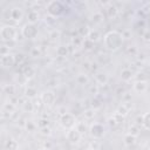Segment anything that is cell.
I'll return each mask as SVG.
<instances>
[{"mask_svg":"<svg viewBox=\"0 0 150 150\" xmlns=\"http://www.w3.org/2000/svg\"><path fill=\"white\" fill-rule=\"evenodd\" d=\"M123 40H124V38H123L122 33H120L117 30H109L103 36L104 47L110 52L118 50L123 45Z\"/></svg>","mask_w":150,"mask_h":150,"instance_id":"6da1fadb","label":"cell"},{"mask_svg":"<svg viewBox=\"0 0 150 150\" xmlns=\"http://www.w3.org/2000/svg\"><path fill=\"white\" fill-rule=\"evenodd\" d=\"M46 9H47L48 15L52 18H60L66 12V7L63 6V4L60 1H56V0L49 1L46 6Z\"/></svg>","mask_w":150,"mask_h":150,"instance_id":"7a4b0ae2","label":"cell"},{"mask_svg":"<svg viewBox=\"0 0 150 150\" xmlns=\"http://www.w3.org/2000/svg\"><path fill=\"white\" fill-rule=\"evenodd\" d=\"M0 38L5 42H13L18 39V30L12 25H4L0 28Z\"/></svg>","mask_w":150,"mask_h":150,"instance_id":"3957f363","label":"cell"},{"mask_svg":"<svg viewBox=\"0 0 150 150\" xmlns=\"http://www.w3.org/2000/svg\"><path fill=\"white\" fill-rule=\"evenodd\" d=\"M76 123H77V122H76L74 115H71V114H69V112H66V114H63V115L60 116V124L62 125V128H64V129H67V130L75 128Z\"/></svg>","mask_w":150,"mask_h":150,"instance_id":"277c9868","label":"cell"},{"mask_svg":"<svg viewBox=\"0 0 150 150\" xmlns=\"http://www.w3.org/2000/svg\"><path fill=\"white\" fill-rule=\"evenodd\" d=\"M38 33H39V29L35 25H32V23H25L21 28V34L23 38H27V39H34L38 36Z\"/></svg>","mask_w":150,"mask_h":150,"instance_id":"5b68a950","label":"cell"},{"mask_svg":"<svg viewBox=\"0 0 150 150\" xmlns=\"http://www.w3.org/2000/svg\"><path fill=\"white\" fill-rule=\"evenodd\" d=\"M104 132H105V129L103 127V124L101 123H93L90 125V129H89V134L93 138L95 139H101L103 136H104Z\"/></svg>","mask_w":150,"mask_h":150,"instance_id":"8992f818","label":"cell"},{"mask_svg":"<svg viewBox=\"0 0 150 150\" xmlns=\"http://www.w3.org/2000/svg\"><path fill=\"white\" fill-rule=\"evenodd\" d=\"M40 97H41V100H42V102H43V104L46 107L53 105L54 102H55V100H56V95H55V93L53 90H45L41 94Z\"/></svg>","mask_w":150,"mask_h":150,"instance_id":"52a82bcc","label":"cell"},{"mask_svg":"<svg viewBox=\"0 0 150 150\" xmlns=\"http://www.w3.org/2000/svg\"><path fill=\"white\" fill-rule=\"evenodd\" d=\"M66 137H67V141L70 144H77L81 141V138H82V134L80 131H77L76 128H73V129H69L67 131Z\"/></svg>","mask_w":150,"mask_h":150,"instance_id":"ba28073f","label":"cell"},{"mask_svg":"<svg viewBox=\"0 0 150 150\" xmlns=\"http://www.w3.org/2000/svg\"><path fill=\"white\" fill-rule=\"evenodd\" d=\"M0 63L4 68H12L14 64H15V56L14 54H6V55H1V59H0Z\"/></svg>","mask_w":150,"mask_h":150,"instance_id":"9c48e42d","label":"cell"},{"mask_svg":"<svg viewBox=\"0 0 150 150\" xmlns=\"http://www.w3.org/2000/svg\"><path fill=\"white\" fill-rule=\"evenodd\" d=\"M23 16V13H22V9L20 7H14L9 11V20H13V21H21Z\"/></svg>","mask_w":150,"mask_h":150,"instance_id":"30bf717a","label":"cell"},{"mask_svg":"<svg viewBox=\"0 0 150 150\" xmlns=\"http://www.w3.org/2000/svg\"><path fill=\"white\" fill-rule=\"evenodd\" d=\"M23 96L27 100H34L35 97H38V90H36V88L33 87V86H27L26 89H25V91H23Z\"/></svg>","mask_w":150,"mask_h":150,"instance_id":"8fae6325","label":"cell"},{"mask_svg":"<svg viewBox=\"0 0 150 150\" xmlns=\"http://www.w3.org/2000/svg\"><path fill=\"white\" fill-rule=\"evenodd\" d=\"M39 20H40V13L36 9H30L27 13V21H28V23L35 25L36 22H39Z\"/></svg>","mask_w":150,"mask_h":150,"instance_id":"7c38bea8","label":"cell"},{"mask_svg":"<svg viewBox=\"0 0 150 150\" xmlns=\"http://www.w3.org/2000/svg\"><path fill=\"white\" fill-rule=\"evenodd\" d=\"M132 88H134V90L136 93L142 94V93H144L146 90L148 83H146V81H135L134 84H132Z\"/></svg>","mask_w":150,"mask_h":150,"instance_id":"4fadbf2b","label":"cell"},{"mask_svg":"<svg viewBox=\"0 0 150 150\" xmlns=\"http://www.w3.org/2000/svg\"><path fill=\"white\" fill-rule=\"evenodd\" d=\"M105 12H107V16H108V18L114 19V18H116L117 14H118V8H117L116 5L109 4V5L107 6V8H105Z\"/></svg>","mask_w":150,"mask_h":150,"instance_id":"5bb4252c","label":"cell"},{"mask_svg":"<svg viewBox=\"0 0 150 150\" xmlns=\"http://www.w3.org/2000/svg\"><path fill=\"white\" fill-rule=\"evenodd\" d=\"M22 75L25 76V79H27V80H30V79H33L34 77V75H35V69L32 67V66H23L22 67Z\"/></svg>","mask_w":150,"mask_h":150,"instance_id":"9a60e30c","label":"cell"},{"mask_svg":"<svg viewBox=\"0 0 150 150\" xmlns=\"http://www.w3.org/2000/svg\"><path fill=\"white\" fill-rule=\"evenodd\" d=\"M95 81H96L98 84L104 86V84H107V82H108V75H107L105 73L97 71V73L95 74Z\"/></svg>","mask_w":150,"mask_h":150,"instance_id":"2e32d148","label":"cell"},{"mask_svg":"<svg viewBox=\"0 0 150 150\" xmlns=\"http://www.w3.org/2000/svg\"><path fill=\"white\" fill-rule=\"evenodd\" d=\"M69 54V47L68 46H64V45H61L56 48V55L60 56V57H66L68 56Z\"/></svg>","mask_w":150,"mask_h":150,"instance_id":"e0dca14e","label":"cell"},{"mask_svg":"<svg viewBox=\"0 0 150 150\" xmlns=\"http://www.w3.org/2000/svg\"><path fill=\"white\" fill-rule=\"evenodd\" d=\"M132 76H134V73H132L131 69H129V68L122 69V71H121V79H122L123 81L128 82V81H130V80L132 79Z\"/></svg>","mask_w":150,"mask_h":150,"instance_id":"ac0fdd59","label":"cell"},{"mask_svg":"<svg viewBox=\"0 0 150 150\" xmlns=\"http://www.w3.org/2000/svg\"><path fill=\"white\" fill-rule=\"evenodd\" d=\"M87 39L95 43V42H97V41L101 39V34H100V32L96 30V29H90V32H89Z\"/></svg>","mask_w":150,"mask_h":150,"instance_id":"d6986e66","label":"cell"},{"mask_svg":"<svg viewBox=\"0 0 150 150\" xmlns=\"http://www.w3.org/2000/svg\"><path fill=\"white\" fill-rule=\"evenodd\" d=\"M5 150H18V142L13 138H8L5 142Z\"/></svg>","mask_w":150,"mask_h":150,"instance_id":"ffe728a7","label":"cell"},{"mask_svg":"<svg viewBox=\"0 0 150 150\" xmlns=\"http://www.w3.org/2000/svg\"><path fill=\"white\" fill-rule=\"evenodd\" d=\"M136 138H137V137H135V136H132V135H130V134H127V135L124 136V138H123V142H124V144H125L127 146H132V145L136 144Z\"/></svg>","mask_w":150,"mask_h":150,"instance_id":"44dd1931","label":"cell"},{"mask_svg":"<svg viewBox=\"0 0 150 150\" xmlns=\"http://www.w3.org/2000/svg\"><path fill=\"white\" fill-rule=\"evenodd\" d=\"M89 32H90V29H89V27H88L87 25H82V26H80V27L77 28L79 36H81V38H86V39H87Z\"/></svg>","mask_w":150,"mask_h":150,"instance_id":"7402d4cb","label":"cell"},{"mask_svg":"<svg viewBox=\"0 0 150 150\" xmlns=\"http://www.w3.org/2000/svg\"><path fill=\"white\" fill-rule=\"evenodd\" d=\"M82 115H83V117H84L86 120H91V118L95 117V115H96V110L93 109V108H87V109L83 110Z\"/></svg>","mask_w":150,"mask_h":150,"instance_id":"603a6c76","label":"cell"},{"mask_svg":"<svg viewBox=\"0 0 150 150\" xmlns=\"http://www.w3.org/2000/svg\"><path fill=\"white\" fill-rule=\"evenodd\" d=\"M101 105H102V101L100 100L98 95H97V96H94V97L90 100V108H93V109L96 110V109H100Z\"/></svg>","mask_w":150,"mask_h":150,"instance_id":"cb8c5ba5","label":"cell"},{"mask_svg":"<svg viewBox=\"0 0 150 150\" xmlns=\"http://www.w3.org/2000/svg\"><path fill=\"white\" fill-rule=\"evenodd\" d=\"M115 112H117L118 115H121V116H123V117H127V115H128V112H129V108H128L127 104H120V105L117 107V109H116Z\"/></svg>","mask_w":150,"mask_h":150,"instance_id":"d4e9b609","label":"cell"},{"mask_svg":"<svg viewBox=\"0 0 150 150\" xmlns=\"http://www.w3.org/2000/svg\"><path fill=\"white\" fill-rule=\"evenodd\" d=\"M22 109L26 111V112H33L35 109H34V104H33V101L30 100H26L25 103L22 104Z\"/></svg>","mask_w":150,"mask_h":150,"instance_id":"484cf974","label":"cell"},{"mask_svg":"<svg viewBox=\"0 0 150 150\" xmlns=\"http://www.w3.org/2000/svg\"><path fill=\"white\" fill-rule=\"evenodd\" d=\"M103 19H104V16H103V14H102L101 12H95V13L91 15V21H93L94 23H101V22L103 21Z\"/></svg>","mask_w":150,"mask_h":150,"instance_id":"4316f807","label":"cell"},{"mask_svg":"<svg viewBox=\"0 0 150 150\" xmlns=\"http://www.w3.org/2000/svg\"><path fill=\"white\" fill-rule=\"evenodd\" d=\"M14 56H15V64L21 66V64L25 63V61H26V56H25L23 53H16V54H14Z\"/></svg>","mask_w":150,"mask_h":150,"instance_id":"83f0119b","label":"cell"},{"mask_svg":"<svg viewBox=\"0 0 150 150\" xmlns=\"http://www.w3.org/2000/svg\"><path fill=\"white\" fill-rule=\"evenodd\" d=\"M33 104H34V109L38 110V111H40V110L45 107V104H43L41 97H35V98L33 100Z\"/></svg>","mask_w":150,"mask_h":150,"instance_id":"f1b7e54d","label":"cell"},{"mask_svg":"<svg viewBox=\"0 0 150 150\" xmlns=\"http://www.w3.org/2000/svg\"><path fill=\"white\" fill-rule=\"evenodd\" d=\"M15 109H16V105L13 104V103H11V102H6L4 104V108H2V110L7 111V112H11V114H14L15 112Z\"/></svg>","mask_w":150,"mask_h":150,"instance_id":"f546056e","label":"cell"},{"mask_svg":"<svg viewBox=\"0 0 150 150\" xmlns=\"http://www.w3.org/2000/svg\"><path fill=\"white\" fill-rule=\"evenodd\" d=\"M143 127L146 130H150V111L143 114Z\"/></svg>","mask_w":150,"mask_h":150,"instance_id":"4dcf8cb0","label":"cell"},{"mask_svg":"<svg viewBox=\"0 0 150 150\" xmlns=\"http://www.w3.org/2000/svg\"><path fill=\"white\" fill-rule=\"evenodd\" d=\"M88 81H89V79H88V75H86V74H79L76 76V82L79 84H87Z\"/></svg>","mask_w":150,"mask_h":150,"instance_id":"1f68e13d","label":"cell"},{"mask_svg":"<svg viewBox=\"0 0 150 150\" xmlns=\"http://www.w3.org/2000/svg\"><path fill=\"white\" fill-rule=\"evenodd\" d=\"M4 93L7 94V95H9V96L14 95L15 94V87H14V84H6V86H4Z\"/></svg>","mask_w":150,"mask_h":150,"instance_id":"d6a6232c","label":"cell"},{"mask_svg":"<svg viewBox=\"0 0 150 150\" xmlns=\"http://www.w3.org/2000/svg\"><path fill=\"white\" fill-rule=\"evenodd\" d=\"M35 128H36V124H35L33 121L27 120V121L25 122V129H26L28 132H33V131L35 130Z\"/></svg>","mask_w":150,"mask_h":150,"instance_id":"836d02e7","label":"cell"},{"mask_svg":"<svg viewBox=\"0 0 150 150\" xmlns=\"http://www.w3.org/2000/svg\"><path fill=\"white\" fill-rule=\"evenodd\" d=\"M128 134H130V135L137 137V136L139 135V129H138V127H137L136 124H131V125H129V128H128Z\"/></svg>","mask_w":150,"mask_h":150,"instance_id":"e575fe53","label":"cell"},{"mask_svg":"<svg viewBox=\"0 0 150 150\" xmlns=\"http://www.w3.org/2000/svg\"><path fill=\"white\" fill-rule=\"evenodd\" d=\"M49 124H50V121L47 118V117H41V118H39V121H38V127L41 129V128H46V127H49Z\"/></svg>","mask_w":150,"mask_h":150,"instance_id":"d590c367","label":"cell"},{"mask_svg":"<svg viewBox=\"0 0 150 150\" xmlns=\"http://www.w3.org/2000/svg\"><path fill=\"white\" fill-rule=\"evenodd\" d=\"M75 128H76L77 131H80L82 135L86 132V124H84V122H77L76 125H75Z\"/></svg>","mask_w":150,"mask_h":150,"instance_id":"8d00e7d4","label":"cell"},{"mask_svg":"<svg viewBox=\"0 0 150 150\" xmlns=\"http://www.w3.org/2000/svg\"><path fill=\"white\" fill-rule=\"evenodd\" d=\"M89 94H91L93 96H97L98 95V87H97V84H91L89 87Z\"/></svg>","mask_w":150,"mask_h":150,"instance_id":"74e56055","label":"cell"},{"mask_svg":"<svg viewBox=\"0 0 150 150\" xmlns=\"http://www.w3.org/2000/svg\"><path fill=\"white\" fill-rule=\"evenodd\" d=\"M82 46L86 48V49H91L93 47H94V42H91L90 40H88V39H84L83 40V42H82Z\"/></svg>","mask_w":150,"mask_h":150,"instance_id":"f35d334b","label":"cell"},{"mask_svg":"<svg viewBox=\"0 0 150 150\" xmlns=\"http://www.w3.org/2000/svg\"><path fill=\"white\" fill-rule=\"evenodd\" d=\"M136 77H137L136 81H146V80H148L146 73H144V71H138L137 75H136Z\"/></svg>","mask_w":150,"mask_h":150,"instance_id":"ab89813d","label":"cell"},{"mask_svg":"<svg viewBox=\"0 0 150 150\" xmlns=\"http://www.w3.org/2000/svg\"><path fill=\"white\" fill-rule=\"evenodd\" d=\"M40 134H41L42 136H49V135L52 134V129H50V127L41 128V129H40Z\"/></svg>","mask_w":150,"mask_h":150,"instance_id":"60d3db41","label":"cell"},{"mask_svg":"<svg viewBox=\"0 0 150 150\" xmlns=\"http://www.w3.org/2000/svg\"><path fill=\"white\" fill-rule=\"evenodd\" d=\"M108 124H109L111 128H115L116 125H118V123L116 122V120H115V117H114V116H110V117L108 118Z\"/></svg>","mask_w":150,"mask_h":150,"instance_id":"b9f144b4","label":"cell"},{"mask_svg":"<svg viewBox=\"0 0 150 150\" xmlns=\"http://www.w3.org/2000/svg\"><path fill=\"white\" fill-rule=\"evenodd\" d=\"M127 53L128 54H131V55H136L137 54V48L135 46H129L127 48Z\"/></svg>","mask_w":150,"mask_h":150,"instance_id":"7bdbcfd3","label":"cell"},{"mask_svg":"<svg viewBox=\"0 0 150 150\" xmlns=\"http://www.w3.org/2000/svg\"><path fill=\"white\" fill-rule=\"evenodd\" d=\"M112 116L115 117V120H116V122H117L118 124H121V123H123V122H124V120H125V117H123V116H121V115H118L117 112H115V114H114Z\"/></svg>","mask_w":150,"mask_h":150,"instance_id":"ee69618b","label":"cell"},{"mask_svg":"<svg viewBox=\"0 0 150 150\" xmlns=\"http://www.w3.org/2000/svg\"><path fill=\"white\" fill-rule=\"evenodd\" d=\"M73 45H75V47L76 46H79V45H81L82 42H83V40H82V38L81 36H75V38H73Z\"/></svg>","mask_w":150,"mask_h":150,"instance_id":"f6af8a7d","label":"cell"},{"mask_svg":"<svg viewBox=\"0 0 150 150\" xmlns=\"http://www.w3.org/2000/svg\"><path fill=\"white\" fill-rule=\"evenodd\" d=\"M135 122H136V125H143V115H137L136 118H135Z\"/></svg>","mask_w":150,"mask_h":150,"instance_id":"bcb514c9","label":"cell"},{"mask_svg":"<svg viewBox=\"0 0 150 150\" xmlns=\"http://www.w3.org/2000/svg\"><path fill=\"white\" fill-rule=\"evenodd\" d=\"M53 40H56V39H59L60 38V32L59 30H53L52 33H50V35H49Z\"/></svg>","mask_w":150,"mask_h":150,"instance_id":"7dc6e473","label":"cell"},{"mask_svg":"<svg viewBox=\"0 0 150 150\" xmlns=\"http://www.w3.org/2000/svg\"><path fill=\"white\" fill-rule=\"evenodd\" d=\"M40 54H41V50L38 48V47H34L33 49H32V56H40Z\"/></svg>","mask_w":150,"mask_h":150,"instance_id":"c3c4849f","label":"cell"},{"mask_svg":"<svg viewBox=\"0 0 150 150\" xmlns=\"http://www.w3.org/2000/svg\"><path fill=\"white\" fill-rule=\"evenodd\" d=\"M8 53H9V47L2 46V47L0 48V54H1V55H6V54H8Z\"/></svg>","mask_w":150,"mask_h":150,"instance_id":"681fc988","label":"cell"},{"mask_svg":"<svg viewBox=\"0 0 150 150\" xmlns=\"http://www.w3.org/2000/svg\"><path fill=\"white\" fill-rule=\"evenodd\" d=\"M143 39H144L145 41H150V30H149V29L143 33Z\"/></svg>","mask_w":150,"mask_h":150,"instance_id":"f907efd6","label":"cell"},{"mask_svg":"<svg viewBox=\"0 0 150 150\" xmlns=\"http://www.w3.org/2000/svg\"><path fill=\"white\" fill-rule=\"evenodd\" d=\"M83 68L86 69V70H91V63L90 62H88V61H86V62H83Z\"/></svg>","mask_w":150,"mask_h":150,"instance_id":"816d5d0a","label":"cell"},{"mask_svg":"<svg viewBox=\"0 0 150 150\" xmlns=\"http://www.w3.org/2000/svg\"><path fill=\"white\" fill-rule=\"evenodd\" d=\"M123 98H124V101L128 103L129 101H131V94H129V93H125V94H124V96H123Z\"/></svg>","mask_w":150,"mask_h":150,"instance_id":"f5cc1de1","label":"cell"},{"mask_svg":"<svg viewBox=\"0 0 150 150\" xmlns=\"http://www.w3.org/2000/svg\"><path fill=\"white\" fill-rule=\"evenodd\" d=\"M43 148L50 150V148H52V143H49V142H45V143H43Z\"/></svg>","mask_w":150,"mask_h":150,"instance_id":"db71d44e","label":"cell"},{"mask_svg":"<svg viewBox=\"0 0 150 150\" xmlns=\"http://www.w3.org/2000/svg\"><path fill=\"white\" fill-rule=\"evenodd\" d=\"M97 69V63H91V70H96Z\"/></svg>","mask_w":150,"mask_h":150,"instance_id":"11a10c76","label":"cell"},{"mask_svg":"<svg viewBox=\"0 0 150 150\" xmlns=\"http://www.w3.org/2000/svg\"><path fill=\"white\" fill-rule=\"evenodd\" d=\"M88 150H100V149H98V148H93V146H90Z\"/></svg>","mask_w":150,"mask_h":150,"instance_id":"9f6ffc18","label":"cell"},{"mask_svg":"<svg viewBox=\"0 0 150 150\" xmlns=\"http://www.w3.org/2000/svg\"><path fill=\"white\" fill-rule=\"evenodd\" d=\"M40 150H48V149H45V148H42V149H40Z\"/></svg>","mask_w":150,"mask_h":150,"instance_id":"6f0895ef","label":"cell"},{"mask_svg":"<svg viewBox=\"0 0 150 150\" xmlns=\"http://www.w3.org/2000/svg\"><path fill=\"white\" fill-rule=\"evenodd\" d=\"M136 150H138V149H136Z\"/></svg>","mask_w":150,"mask_h":150,"instance_id":"680465c9","label":"cell"}]
</instances>
